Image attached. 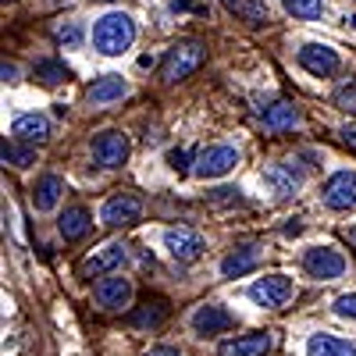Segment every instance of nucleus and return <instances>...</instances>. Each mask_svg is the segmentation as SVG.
I'll return each instance as SVG.
<instances>
[{"label":"nucleus","mask_w":356,"mask_h":356,"mask_svg":"<svg viewBox=\"0 0 356 356\" xmlns=\"http://www.w3.org/2000/svg\"><path fill=\"white\" fill-rule=\"evenodd\" d=\"M168 164H171L175 171H186V168H189V154H186V150H171V154H168Z\"/></svg>","instance_id":"31"},{"label":"nucleus","mask_w":356,"mask_h":356,"mask_svg":"<svg viewBox=\"0 0 356 356\" xmlns=\"http://www.w3.org/2000/svg\"><path fill=\"white\" fill-rule=\"evenodd\" d=\"M93 157L104 168H122L129 161V139H125V132L107 129V132L93 136Z\"/></svg>","instance_id":"9"},{"label":"nucleus","mask_w":356,"mask_h":356,"mask_svg":"<svg viewBox=\"0 0 356 356\" xmlns=\"http://www.w3.org/2000/svg\"><path fill=\"white\" fill-rule=\"evenodd\" d=\"M292 292H296V285H292L289 275H264V278H257V282L250 285V300H253L257 307L278 310V307H285V303L292 300Z\"/></svg>","instance_id":"4"},{"label":"nucleus","mask_w":356,"mask_h":356,"mask_svg":"<svg viewBox=\"0 0 356 356\" xmlns=\"http://www.w3.org/2000/svg\"><path fill=\"white\" fill-rule=\"evenodd\" d=\"M235 164H239V150H235V146H225V143L203 146V150L196 154L193 175H196V178H221V175H228Z\"/></svg>","instance_id":"5"},{"label":"nucleus","mask_w":356,"mask_h":356,"mask_svg":"<svg viewBox=\"0 0 356 356\" xmlns=\"http://www.w3.org/2000/svg\"><path fill=\"white\" fill-rule=\"evenodd\" d=\"M164 250L178 260V264H193L203 257L207 243H203V235L193 232V228H168L164 232Z\"/></svg>","instance_id":"8"},{"label":"nucleus","mask_w":356,"mask_h":356,"mask_svg":"<svg viewBox=\"0 0 356 356\" xmlns=\"http://www.w3.org/2000/svg\"><path fill=\"white\" fill-rule=\"evenodd\" d=\"M275 182V193L278 196H292L296 189H300V171H292V164H278V168H271V175H267Z\"/></svg>","instance_id":"24"},{"label":"nucleus","mask_w":356,"mask_h":356,"mask_svg":"<svg viewBox=\"0 0 356 356\" xmlns=\"http://www.w3.org/2000/svg\"><path fill=\"white\" fill-rule=\"evenodd\" d=\"M346 239H349V246L356 250V228H349V232H346Z\"/></svg>","instance_id":"34"},{"label":"nucleus","mask_w":356,"mask_h":356,"mask_svg":"<svg viewBox=\"0 0 356 356\" xmlns=\"http://www.w3.org/2000/svg\"><path fill=\"white\" fill-rule=\"evenodd\" d=\"M54 40H57V43H65V47H79V43H82V29H79L75 22L57 25V29H54Z\"/></svg>","instance_id":"28"},{"label":"nucleus","mask_w":356,"mask_h":356,"mask_svg":"<svg viewBox=\"0 0 356 356\" xmlns=\"http://www.w3.org/2000/svg\"><path fill=\"white\" fill-rule=\"evenodd\" d=\"M146 356H182V353H178L175 346H157V349H150Z\"/></svg>","instance_id":"32"},{"label":"nucleus","mask_w":356,"mask_h":356,"mask_svg":"<svg viewBox=\"0 0 356 356\" xmlns=\"http://www.w3.org/2000/svg\"><path fill=\"white\" fill-rule=\"evenodd\" d=\"M307 356H356V346L349 339H335V335H310L307 342Z\"/></svg>","instance_id":"22"},{"label":"nucleus","mask_w":356,"mask_h":356,"mask_svg":"<svg viewBox=\"0 0 356 356\" xmlns=\"http://www.w3.org/2000/svg\"><path fill=\"white\" fill-rule=\"evenodd\" d=\"M339 136H342V143L349 146V150L356 154V122H346V125L339 129Z\"/></svg>","instance_id":"30"},{"label":"nucleus","mask_w":356,"mask_h":356,"mask_svg":"<svg viewBox=\"0 0 356 356\" xmlns=\"http://www.w3.org/2000/svg\"><path fill=\"white\" fill-rule=\"evenodd\" d=\"M100 218H104V225H111V228L136 225V221L143 218V200H139L136 193H118V196H111V200L100 207Z\"/></svg>","instance_id":"7"},{"label":"nucleus","mask_w":356,"mask_h":356,"mask_svg":"<svg viewBox=\"0 0 356 356\" xmlns=\"http://www.w3.org/2000/svg\"><path fill=\"white\" fill-rule=\"evenodd\" d=\"M33 75L43 82V86H57V82H68L72 72L65 68V61H54V57H47V61H36Z\"/></svg>","instance_id":"25"},{"label":"nucleus","mask_w":356,"mask_h":356,"mask_svg":"<svg viewBox=\"0 0 356 356\" xmlns=\"http://www.w3.org/2000/svg\"><path fill=\"white\" fill-rule=\"evenodd\" d=\"M300 65L314 75V79H332L339 72V54L332 47H324V43H307L300 54Z\"/></svg>","instance_id":"10"},{"label":"nucleus","mask_w":356,"mask_h":356,"mask_svg":"<svg viewBox=\"0 0 356 356\" xmlns=\"http://www.w3.org/2000/svg\"><path fill=\"white\" fill-rule=\"evenodd\" d=\"M324 203L332 211H349L356 203V175L353 171H335L328 182H324Z\"/></svg>","instance_id":"12"},{"label":"nucleus","mask_w":356,"mask_h":356,"mask_svg":"<svg viewBox=\"0 0 356 356\" xmlns=\"http://www.w3.org/2000/svg\"><path fill=\"white\" fill-rule=\"evenodd\" d=\"M193 328H196L200 335H221V332L235 328V317H232L225 307H218V303H207V307H200V310L193 314Z\"/></svg>","instance_id":"14"},{"label":"nucleus","mask_w":356,"mask_h":356,"mask_svg":"<svg viewBox=\"0 0 356 356\" xmlns=\"http://www.w3.org/2000/svg\"><path fill=\"white\" fill-rule=\"evenodd\" d=\"M203 61H207V43H200V40H182V43H175V47L164 54L161 79H164L168 86H175V82L189 79Z\"/></svg>","instance_id":"2"},{"label":"nucleus","mask_w":356,"mask_h":356,"mask_svg":"<svg viewBox=\"0 0 356 356\" xmlns=\"http://www.w3.org/2000/svg\"><path fill=\"white\" fill-rule=\"evenodd\" d=\"M221 8H225L228 15H235L239 22L253 25V29H260V25L271 22V11H267L264 0H221Z\"/></svg>","instance_id":"17"},{"label":"nucleus","mask_w":356,"mask_h":356,"mask_svg":"<svg viewBox=\"0 0 356 356\" xmlns=\"http://www.w3.org/2000/svg\"><path fill=\"white\" fill-rule=\"evenodd\" d=\"M285 11L296 15V18H303V22H314L324 15V0H282Z\"/></svg>","instance_id":"27"},{"label":"nucleus","mask_w":356,"mask_h":356,"mask_svg":"<svg viewBox=\"0 0 356 356\" xmlns=\"http://www.w3.org/2000/svg\"><path fill=\"white\" fill-rule=\"evenodd\" d=\"M164 321H168V303H164V300H146V303L132 314L136 328H161Z\"/></svg>","instance_id":"23"},{"label":"nucleus","mask_w":356,"mask_h":356,"mask_svg":"<svg viewBox=\"0 0 356 356\" xmlns=\"http://www.w3.org/2000/svg\"><path fill=\"white\" fill-rule=\"evenodd\" d=\"M0 157H4V164H11V168L36 164V150H33V146H18V143H8V139H4V146H0Z\"/></svg>","instance_id":"26"},{"label":"nucleus","mask_w":356,"mask_h":356,"mask_svg":"<svg viewBox=\"0 0 356 356\" xmlns=\"http://www.w3.org/2000/svg\"><path fill=\"white\" fill-rule=\"evenodd\" d=\"M93 296H97V307H104V310H122V307H129V300H132V282L122 278V275H107V278L97 282Z\"/></svg>","instance_id":"11"},{"label":"nucleus","mask_w":356,"mask_h":356,"mask_svg":"<svg viewBox=\"0 0 356 356\" xmlns=\"http://www.w3.org/2000/svg\"><path fill=\"white\" fill-rule=\"evenodd\" d=\"M132 43H136V22L125 11H111L93 25V47L107 57L125 54Z\"/></svg>","instance_id":"1"},{"label":"nucleus","mask_w":356,"mask_h":356,"mask_svg":"<svg viewBox=\"0 0 356 356\" xmlns=\"http://www.w3.org/2000/svg\"><path fill=\"white\" fill-rule=\"evenodd\" d=\"M11 136L22 143H47L50 139V122L43 114H18L11 122Z\"/></svg>","instance_id":"15"},{"label":"nucleus","mask_w":356,"mask_h":356,"mask_svg":"<svg viewBox=\"0 0 356 356\" xmlns=\"http://www.w3.org/2000/svg\"><path fill=\"white\" fill-rule=\"evenodd\" d=\"M275 346V339L267 332H250V335H235L218 346V356H267Z\"/></svg>","instance_id":"13"},{"label":"nucleus","mask_w":356,"mask_h":356,"mask_svg":"<svg viewBox=\"0 0 356 356\" xmlns=\"http://www.w3.org/2000/svg\"><path fill=\"white\" fill-rule=\"evenodd\" d=\"M65 196V178L61 175H43L36 189H33V203H36V211H54L57 203H61Z\"/></svg>","instance_id":"20"},{"label":"nucleus","mask_w":356,"mask_h":356,"mask_svg":"<svg viewBox=\"0 0 356 356\" xmlns=\"http://www.w3.org/2000/svg\"><path fill=\"white\" fill-rule=\"evenodd\" d=\"M89 225H93V218H89L86 207H65V214L57 218V232H61L68 243L82 239V235L89 232Z\"/></svg>","instance_id":"21"},{"label":"nucleus","mask_w":356,"mask_h":356,"mask_svg":"<svg viewBox=\"0 0 356 356\" xmlns=\"http://www.w3.org/2000/svg\"><path fill=\"white\" fill-rule=\"evenodd\" d=\"M303 267L310 278H321V282H335L346 275V257L339 250H328V246H314L303 253Z\"/></svg>","instance_id":"6"},{"label":"nucleus","mask_w":356,"mask_h":356,"mask_svg":"<svg viewBox=\"0 0 356 356\" xmlns=\"http://www.w3.org/2000/svg\"><path fill=\"white\" fill-rule=\"evenodd\" d=\"M335 314H339V317H349V321H356V292H346V296H339V300H335Z\"/></svg>","instance_id":"29"},{"label":"nucleus","mask_w":356,"mask_h":356,"mask_svg":"<svg viewBox=\"0 0 356 356\" xmlns=\"http://www.w3.org/2000/svg\"><path fill=\"white\" fill-rule=\"evenodd\" d=\"M260 264V246H239L221 260V278H243Z\"/></svg>","instance_id":"16"},{"label":"nucleus","mask_w":356,"mask_h":356,"mask_svg":"<svg viewBox=\"0 0 356 356\" xmlns=\"http://www.w3.org/2000/svg\"><path fill=\"white\" fill-rule=\"evenodd\" d=\"M300 125V107L296 104H289V100H278V104H271L264 111V129L267 132H289V129H296Z\"/></svg>","instance_id":"18"},{"label":"nucleus","mask_w":356,"mask_h":356,"mask_svg":"<svg viewBox=\"0 0 356 356\" xmlns=\"http://www.w3.org/2000/svg\"><path fill=\"white\" fill-rule=\"evenodd\" d=\"M125 257H129L125 243L111 239V243H104L100 250H93V253L79 264V275H82V278H107V275H114L118 267L125 264Z\"/></svg>","instance_id":"3"},{"label":"nucleus","mask_w":356,"mask_h":356,"mask_svg":"<svg viewBox=\"0 0 356 356\" xmlns=\"http://www.w3.org/2000/svg\"><path fill=\"white\" fill-rule=\"evenodd\" d=\"M349 22H353V25H356V15H353V18H349Z\"/></svg>","instance_id":"35"},{"label":"nucleus","mask_w":356,"mask_h":356,"mask_svg":"<svg viewBox=\"0 0 356 356\" xmlns=\"http://www.w3.org/2000/svg\"><path fill=\"white\" fill-rule=\"evenodd\" d=\"M0 75H4V82H15V79H18V68L4 61V68H0Z\"/></svg>","instance_id":"33"},{"label":"nucleus","mask_w":356,"mask_h":356,"mask_svg":"<svg viewBox=\"0 0 356 356\" xmlns=\"http://www.w3.org/2000/svg\"><path fill=\"white\" fill-rule=\"evenodd\" d=\"M125 93H129V82L122 75H104V79H97L93 86L86 89L89 104H114V100H122Z\"/></svg>","instance_id":"19"}]
</instances>
